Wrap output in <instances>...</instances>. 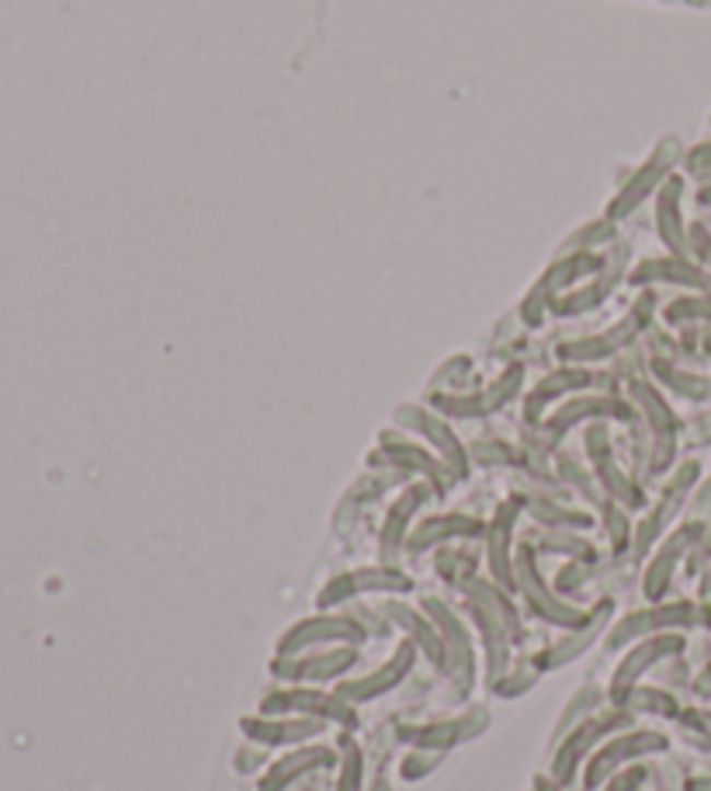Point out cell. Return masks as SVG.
I'll return each instance as SVG.
<instances>
[{"label":"cell","mask_w":711,"mask_h":791,"mask_svg":"<svg viewBox=\"0 0 711 791\" xmlns=\"http://www.w3.org/2000/svg\"><path fill=\"white\" fill-rule=\"evenodd\" d=\"M621 729H636V712H628L625 705L607 701V708H601V712L576 722L569 733L559 736L556 754H552V770H548V775H552L562 788H569L580 778V764L591 757L607 736L621 733Z\"/></svg>","instance_id":"cell-1"},{"label":"cell","mask_w":711,"mask_h":791,"mask_svg":"<svg viewBox=\"0 0 711 791\" xmlns=\"http://www.w3.org/2000/svg\"><path fill=\"white\" fill-rule=\"evenodd\" d=\"M514 580H517V594L524 597V604L532 607L541 621L556 625V628H566V632H569V628H580L586 618H591V612H583V607L569 604L562 594H556L552 586H548V580L538 570V549L532 542H524L521 549L514 552Z\"/></svg>","instance_id":"cell-2"},{"label":"cell","mask_w":711,"mask_h":791,"mask_svg":"<svg viewBox=\"0 0 711 791\" xmlns=\"http://www.w3.org/2000/svg\"><path fill=\"white\" fill-rule=\"evenodd\" d=\"M669 746V740L656 729H621V733L607 736L591 757H586V770H583V791H597L607 778L618 775L621 767L636 764L642 757L663 754Z\"/></svg>","instance_id":"cell-3"},{"label":"cell","mask_w":711,"mask_h":791,"mask_svg":"<svg viewBox=\"0 0 711 791\" xmlns=\"http://www.w3.org/2000/svg\"><path fill=\"white\" fill-rule=\"evenodd\" d=\"M260 716H306L340 729H358V705L340 698L337 691H319V687H306V684H289L264 695Z\"/></svg>","instance_id":"cell-4"},{"label":"cell","mask_w":711,"mask_h":791,"mask_svg":"<svg viewBox=\"0 0 711 791\" xmlns=\"http://www.w3.org/2000/svg\"><path fill=\"white\" fill-rule=\"evenodd\" d=\"M701 625V607L695 601H660L639 607V612H628L621 621L611 625L607 632V649L618 653L625 645H636L639 639H649L656 632H684V628Z\"/></svg>","instance_id":"cell-5"},{"label":"cell","mask_w":711,"mask_h":791,"mask_svg":"<svg viewBox=\"0 0 711 791\" xmlns=\"http://www.w3.org/2000/svg\"><path fill=\"white\" fill-rule=\"evenodd\" d=\"M364 639H369V628H364L358 615L319 612L313 618H299L295 625L284 628L275 645V656H299L323 645H361Z\"/></svg>","instance_id":"cell-6"},{"label":"cell","mask_w":711,"mask_h":791,"mask_svg":"<svg viewBox=\"0 0 711 791\" xmlns=\"http://www.w3.org/2000/svg\"><path fill=\"white\" fill-rule=\"evenodd\" d=\"M420 607L431 615V621L441 632L444 649H448V674L455 681V698H465L476 684V645H473V636H469V625H465L455 615V607L444 604L441 597H423Z\"/></svg>","instance_id":"cell-7"},{"label":"cell","mask_w":711,"mask_h":791,"mask_svg":"<svg viewBox=\"0 0 711 791\" xmlns=\"http://www.w3.org/2000/svg\"><path fill=\"white\" fill-rule=\"evenodd\" d=\"M687 649V639L684 632H656L649 639H639L636 645H628L625 660L615 666L611 674V684H607V701L611 705H621L625 695L632 691V687L653 671V666L666 663V660H680Z\"/></svg>","instance_id":"cell-8"},{"label":"cell","mask_w":711,"mask_h":791,"mask_svg":"<svg viewBox=\"0 0 711 791\" xmlns=\"http://www.w3.org/2000/svg\"><path fill=\"white\" fill-rule=\"evenodd\" d=\"M358 645H323L299 656H275L268 671L275 681L284 684H319V681H340L358 666Z\"/></svg>","instance_id":"cell-9"},{"label":"cell","mask_w":711,"mask_h":791,"mask_svg":"<svg viewBox=\"0 0 711 791\" xmlns=\"http://www.w3.org/2000/svg\"><path fill=\"white\" fill-rule=\"evenodd\" d=\"M417 653H420V649H417L410 639H403V642L393 649V653H389V660L378 666V671L364 674V677H358V681H337L334 691H337L340 698H348L351 705H358V708L369 705V701H378L382 695L396 691V687L413 674Z\"/></svg>","instance_id":"cell-10"},{"label":"cell","mask_w":711,"mask_h":791,"mask_svg":"<svg viewBox=\"0 0 711 791\" xmlns=\"http://www.w3.org/2000/svg\"><path fill=\"white\" fill-rule=\"evenodd\" d=\"M704 524L701 521H687L680 524L674 535H669L663 545H660V552L649 559L645 566V577H642V597H649L653 604H660L666 594H669V583H674V573H677V566L684 562V556L695 549V545L704 542Z\"/></svg>","instance_id":"cell-11"},{"label":"cell","mask_w":711,"mask_h":791,"mask_svg":"<svg viewBox=\"0 0 711 791\" xmlns=\"http://www.w3.org/2000/svg\"><path fill=\"white\" fill-rule=\"evenodd\" d=\"M330 722L323 719H306V716H243L240 733L247 736V743L278 749V746H302L313 743L316 736L327 733Z\"/></svg>","instance_id":"cell-12"},{"label":"cell","mask_w":711,"mask_h":791,"mask_svg":"<svg viewBox=\"0 0 711 791\" xmlns=\"http://www.w3.org/2000/svg\"><path fill=\"white\" fill-rule=\"evenodd\" d=\"M337 764H340V754L334 746H327V743H302V746L292 749V754L278 757L268 770H264L257 791H284V788H292L299 778L319 775V770H330Z\"/></svg>","instance_id":"cell-13"},{"label":"cell","mask_w":711,"mask_h":791,"mask_svg":"<svg viewBox=\"0 0 711 791\" xmlns=\"http://www.w3.org/2000/svg\"><path fill=\"white\" fill-rule=\"evenodd\" d=\"M490 725V716L482 708H473V716L448 719V722H417V725H399V736L410 743L413 749H452L465 740H473L476 733Z\"/></svg>","instance_id":"cell-14"},{"label":"cell","mask_w":711,"mask_h":791,"mask_svg":"<svg viewBox=\"0 0 711 791\" xmlns=\"http://www.w3.org/2000/svg\"><path fill=\"white\" fill-rule=\"evenodd\" d=\"M385 618H389V625H396L399 632L410 639L427 660H431V666H438V671L448 674V649H444L438 625L431 621V615H427L423 607L389 601V604H385Z\"/></svg>","instance_id":"cell-15"},{"label":"cell","mask_w":711,"mask_h":791,"mask_svg":"<svg viewBox=\"0 0 711 791\" xmlns=\"http://www.w3.org/2000/svg\"><path fill=\"white\" fill-rule=\"evenodd\" d=\"M465 615H469V621L476 625V632L482 639V653H486V684H490V691L493 687L511 674V645L514 639L506 636V628L500 625L497 615H490L479 601H469L465 597Z\"/></svg>","instance_id":"cell-16"},{"label":"cell","mask_w":711,"mask_h":791,"mask_svg":"<svg viewBox=\"0 0 711 791\" xmlns=\"http://www.w3.org/2000/svg\"><path fill=\"white\" fill-rule=\"evenodd\" d=\"M611 612H615V601H611V597H601V601L591 607V618H586L580 628H569V632H566L559 642H552V645L545 649L541 666H548V671H559V666H566V663H573L576 656H583L586 649H591V645L601 639L604 628L611 625Z\"/></svg>","instance_id":"cell-17"},{"label":"cell","mask_w":711,"mask_h":791,"mask_svg":"<svg viewBox=\"0 0 711 791\" xmlns=\"http://www.w3.org/2000/svg\"><path fill=\"white\" fill-rule=\"evenodd\" d=\"M486 532L479 517H469V514H434V517H423L410 538H406V556H423L438 549L444 542H455V538H479Z\"/></svg>","instance_id":"cell-18"},{"label":"cell","mask_w":711,"mask_h":791,"mask_svg":"<svg viewBox=\"0 0 711 791\" xmlns=\"http://www.w3.org/2000/svg\"><path fill=\"white\" fill-rule=\"evenodd\" d=\"M514 521H517V507L503 503L490 532H486V562H490V580H497L500 586H506L511 594H517V580H514V552H511V538H514Z\"/></svg>","instance_id":"cell-19"},{"label":"cell","mask_w":711,"mask_h":791,"mask_svg":"<svg viewBox=\"0 0 711 791\" xmlns=\"http://www.w3.org/2000/svg\"><path fill=\"white\" fill-rule=\"evenodd\" d=\"M698 479V465L695 462H687L684 469L674 476V482H669V490H666V497L660 500V507L653 514H649L639 527H636V556H645L649 549H653V542L663 535V527L674 521V514L680 511V503H684V493L690 490V482Z\"/></svg>","instance_id":"cell-20"},{"label":"cell","mask_w":711,"mask_h":791,"mask_svg":"<svg viewBox=\"0 0 711 791\" xmlns=\"http://www.w3.org/2000/svg\"><path fill=\"white\" fill-rule=\"evenodd\" d=\"M431 497V490L427 486H410L393 507H389V514H385V524H382V535H378V552L382 559L396 566L399 552H406V538H410V517L417 514V507Z\"/></svg>","instance_id":"cell-21"},{"label":"cell","mask_w":711,"mask_h":791,"mask_svg":"<svg viewBox=\"0 0 711 791\" xmlns=\"http://www.w3.org/2000/svg\"><path fill=\"white\" fill-rule=\"evenodd\" d=\"M399 420L406 423V428L420 431L427 441L434 444V449L441 452V462L452 469V476H469V458H465V449H462L458 438H455L448 428H444L441 420H434L431 414H423V410H417V407H403V410H399Z\"/></svg>","instance_id":"cell-22"},{"label":"cell","mask_w":711,"mask_h":791,"mask_svg":"<svg viewBox=\"0 0 711 791\" xmlns=\"http://www.w3.org/2000/svg\"><path fill=\"white\" fill-rule=\"evenodd\" d=\"M586 452H591V458H594V469H597V476L604 482L607 497L621 500L625 507H639L642 503V493L618 473V465L611 458V444H607V431L601 428V423L586 431Z\"/></svg>","instance_id":"cell-23"},{"label":"cell","mask_w":711,"mask_h":791,"mask_svg":"<svg viewBox=\"0 0 711 791\" xmlns=\"http://www.w3.org/2000/svg\"><path fill=\"white\" fill-rule=\"evenodd\" d=\"M462 591H465V597H469V601H479L486 612L497 615L500 625L506 628V636H511L514 642L524 639V625H521L517 601L511 597V591H506V586H500L497 580H479V577H473V580L462 583Z\"/></svg>","instance_id":"cell-24"},{"label":"cell","mask_w":711,"mask_h":791,"mask_svg":"<svg viewBox=\"0 0 711 791\" xmlns=\"http://www.w3.org/2000/svg\"><path fill=\"white\" fill-rule=\"evenodd\" d=\"M351 577V586H354V594H410L413 591V580L406 577L399 566H389V562H382V566H361V570H348Z\"/></svg>","instance_id":"cell-25"},{"label":"cell","mask_w":711,"mask_h":791,"mask_svg":"<svg viewBox=\"0 0 711 791\" xmlns=\"http://www.w3.org/2000/svg\"><path fill=\"white\" fill-rule=\"evenodd\" d=\"M628 712H636V716H653V719H674L684 712V708L677 705V698L666 691V687H645V684H636L632 691L625 695L621 701Z\"/></svg>","instance_id":"cell-26"},{"label":"cell","mask_w":711,"mask_h":791,"mask_svg":"<svg viewBox=\"0 0 711 791\" xmlns=\"http://www.w3.org/2000/svg\"><path fill=\"white\" fill-rule=\"evenodd\" d=\"M337 754H340V764H337V784L334 791H361L364 784V754L354 740V729H343L337 736Z\"/></svg>","instance_id":"cell-27"},{"label":"cell","mask_w":711,"mask_h":791,"mask_svg":"<svg viewBox=\"0 0 711 791\" xmlns=\"http://www.w3.org/2000/svg\"><path fill=\"white\" fill-rule=\"evenodd\" d=\"M601 705H604V691H601V687H594V684L580 687V691L569 698L566 716H562L559 725H556V740H559L562 733H569V729H573L576 722H583V719H591L594 712H601Z\"/></svg>","instance_id":"cell-28"},{"label":"cell","mask_w":711,"mask_h":791,"mask_svg":"<svg viewBox=\"0 0 711 791\" xmlns=\"http://www.w3.org/2000/svg\"><path fill=\"white\" fill-rule=\"evenodd\" d=\"M382 444H385V455H389L393 462L406 465V469H417V473H423V476H431L434 482H438V479L444 482V462H438V458H431L427 452L413 449V444H399V441H382Z\"/></svg>","instance_id":"cell-29"},{"label":"cell","mask_w":711,"mask_h":791,"mask_svg":"<svg viewBox=\"0 0 711 791\" xmlns=\"http://www.w3.org/2000/svg\"><path fill=\"white\" fill-rule=\"evenodd\" d=\"M586 382H591V379H586L583 372H559V375H552V379H545L538 389L532 393V399H527L524 417H527V420H538V410L545 407L548 399L566 393V389H576V385H586Z\"/></svg>","instance_id":"cell-30"},{"label":"cell","mask_w":711,"mask_h":791,"mask_svg":"<svg viewBox=\"0 0 711 791\" xmlns=\"http://www.w3.org/2000/svg\"><path fill=\"white\" fill-rule=\"evenodd\" d=\"M618 407H611V399H573V403H566V407L548 420V428H556V434H562L566 428H573L576 420H591V417H604V414H611ZM621 414V410H618Z\"/></svg>","instance_id":"cell-31"},{"label":"cell","mask_w":711,"mask_h":791,"mask_svg":"<svg viewBox=\"0 0 711 791\" xmlns=\"http://www.w3.org/2000/svg\"><path fill=\"white\" fill-rule=\"evenodd\" d=\"M527 511H532V517L538 524H548L556 532V527H591L594 517L591 514H583V511H569V507H556V503H548V500H532L527 503Z\"/></svg>","instance_id":"cell-32"},{"label":"cell","mask_w":711,"mask_h":791,"mask_svg":"<svg viewBox=\"0 0 711 791\" xmlns=\"http://www.w3.org/2000/svg\"><path fill=\"white\" fill-rule=\"evenodd\" d=\"M677 725H680L684 743H690L695 749H701V754H708V749H711V725H708L704 712H695V708H684V712L677 716Z\"/></svg>","instance_id":"cell-33"},{"label":"cell","mask_w":711,"mask_h":791,"mask_svg":"<svg viewBox=\"0 0 711 791\" xmlns=\"http://www.w3.org/2000/svg\"><path fill=\"white\" fill-rule=\"evenodd\" d=\"M604 527H607V542H611L615 552H625L632 545V521L615 503H604Z\"/></svg>","instance_id":"cell-34"},{"label":"cell","mask_w":711,"mask_h":791,"mask_svg":"<svg viewBox=\"0 0 711 791\" xmlns=\"http://www.w3.org/2000/svg\"><path fill=\"white\" fill-rule=\"evenodd\" d=\"M601 570L594 566V559H580V562H569V566H562L559 570V577H556V594H562V597H569V594H576L580 586L586 583V580H594Z\"/></svg>","instance_id":"cell-35"},{"label":"cell","mask_w":711,"mask_h":791,"mask_svg":"<svg viewBox=\"0 0 711 791\" xmlns=\"http://www.w3.org/2000/svg\"><path fill=\"white\" fill-rule=\"evenodd\" d=\"M438 764H441V749H413V754L403 757L399 770H403L406 781H420V778L431 775Z\"/></svg>","instance_id":"cell-36"},{"label":"cell","mask_w":711,"mask_h":791,"mask_svg":"<svg viewBox=\"0 0 711 791\" xmlns=\"http://www.w3.org/2000/svg\"><path fill=\"white\" fill-rule=\"evenodd\" d=\"M541 549H545V552H559V556H580V559H594L591 542L573 538V535H562V532L545 535V538H541Z\"/></svg>","instance_id":"cell-37"},{"label":"cell","mask_w":711,"mask_h":791,"mask_svg":"<svg viewBox=\"0 0 711 791\" xmlns=\"http://www.w3.org/2000/svg\"><path fill=\"white\" fill-rule=\"evenodd\" d=\"M559 469H562V476H566L569 482H573V486H576V490H580V493H583L586 500H591V503H601V507L607 503V500H604V493H601V490H597V486H594V479H591V476H586V473H583V469H580V465H576L573 458H569V455H562V462H559Z\"/></svg>","instance_id":"cell-38"},{"label":"cell","mask_w":711,"mask_h":791,"mask_svg":"<svg viewBox=\"0 0 711 791\" xmlns=\"http://www.w3.org/2000/svg\"><path fill=\"white\" fill-rule=\"evenodd\" d=\"M642 781H645V767L642 764H628V767L618 770V775L607 778L597 791H639Z\"/></svg>","instance_id":"cell-39"},{"label":"cell","mask_w":711,"mask_h":791,"mask_svg":"<svg viewBox=\"0 0 711 791\" xmlns=\"http://www.w3.org/2000/svg\"><path fill=\"white\" fill-rule=\"evenodd\" d=\"M660 372H666L663 379L674 385V389H680L684 396H708V389L711 385L704 382V379H695V375H680V372H669V369H663L660 364Z\"/></svg>","instance_id":"cell-40"},{"label":"cell","mask_w":711,"mask_h":791,"mask_svg":"<svg viewBox=\"0 0 711 791\" xmlns=\"http://www.w3.org/2000/svg\"><path fill=\"white\" fill-rule=\"evenodd\" d=\"M535 687V674H506L497 687H493V695L500 698H521L524 691H532Z\"/></svg>","instance_id":"cell-41"},{"label":"cell","mask_w":711,"mask_h":791,"mask_svg":"<svg viewBox=\"0 0 711 791\" xmlns=\"http://www.w3.org/2000/svg\"><path fill=\"white\" fill-rule=\"evenodd\" d=\"M607 351H611V344H607V340H580V344H569V348H562L566 358H604Z\"/></svg>","instance_id":"cell-42"},{"label":"cell","mask_w":711,"mask_h":791,"mask_svg":"<svg viewBox=\"0 0 711 791\" xmlns=\"http://www.w3.org/2000/svg\"><path fill=\"white\" fill-rule=\"evenodd\" d=\"M264 764V757L257 754V749H240L236 754V770L240 775H250V770H257Z\"/></svg>","instance_id":"cell-43"},{"label":"cell","mask_w":711,"mask_h":791,"mask_svg":"<svg viewBox=\"0 0 711 791\" xmlns=\"http://www.w3.org/2000/svg\"><path fill=\"white\" fill-rule=\"evenodd\" d=\"M690 687H695L698 698H711V660L701 666V674L695 677V684H690Z\"/></svg>","instance_id":"cell-44"},{"label":"cell","mask_w":711,"mask_h":791,"mask_svg":"<svg viewBox=\"0 0 711 791\" xmlns=\"http://www.w3.org/2000/svg\"><path fill=\"white\" fill-rule=\"evenodd\" d=\"M684 791H711V778H690Z\"/></svg>","instance_id":"cell-45"},{"label":"cell","mask_w":711,"mask_h":791,"mask_svg":"<svg viewBox=\"0 0 711 791\" xmlns=\"http://www.w3.org/2000/svg\"><path fill=\"white\" fill-rule=\"evenodd\" d=\"M698 511H711V482L701 490V497H698Z\"/></svg>","instance_id":"cell-46"},{"label":"cell","mask_w":711,"mask_h":791,"mask_svg":"<svg viewBox=\"0 0 711 791\" xmlns=\"http://www.w3.org/2000/svg\"><path fill=\"white\" fill-rule=\"evenodd\" d=\"M701 552H704V556L711 559V535H704V542H701Z\"/></svg>","instance_id":"cell-47"},{"label":"cell","mask_w":711,"mask_h":791,"mask_svg":"<svg viewBox=\"0 0 711 791\" xmlns=\"http://www.w3.org/2000/svg\"><path fill=\"white\" fill-rule=\"evenodd\" d=\"M704 719H708V725H711V708H708V712H704Z\"/></svg>","instance_id":"cell-48"},{"label":"cell","mask_w":711,"mask_h":791,"mask_svg":"<svg viewBox=\"0 0 711 791\" xmlns=\"http://www.w3.org/2000/svg\"><path fill=\"white\" fill-rule=\"evenodd\" d=\"M639 791H642V788H639Z\"/></svg>","instance_id":"cell-49"}]
</instances>
